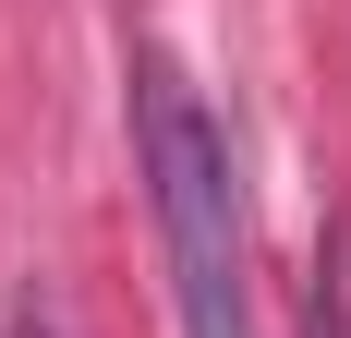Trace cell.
I'll return each instance as SVG.
<instances>
[{
    "label": "cell",
    "instance_id": "obj_1",
    "mask_svg": "<svg viewBox=\"0 0 351 338\" xmlns=\"http://www.w3.org/2000/svg\"><path fill=\"white\" fill-rule=\"evenodd\" d=\"M134 169L170 242V302L182 338H254V278H243V181H230V133L170 61H134Z\"/></svg>",
    "mask_w": 351,
    "mask_h": 338
},
{
    "label": "cell",
    "instance_id": "obj_2",
    "mask_svg": "<svg viewBox=\"0 0 351 338\" xmlns=\"http://www.w3.org/2000/svg\"><path fill=\"white\" fill-rule=\"evenodd\" d=\"M303 338H339V278L315 290V326H303Z\"/></svg>",
    "mask_w": 351,
    "mask_h": 338
},
{
    "label": "cell",
    "instance_id": "obj_3",
    "mask_svg": "<svg viewBox=\"0 0 351 338\" xmlns=\"http://www.w3.org/2000/svg\"><path fill=\"white\" fill-rule=\"evenodd\" d=\"M25 338H49V326H36V314H25Z\"/></svg>",
    "mask_w": 351,
    "mask_h": 338
}]
</instances>
